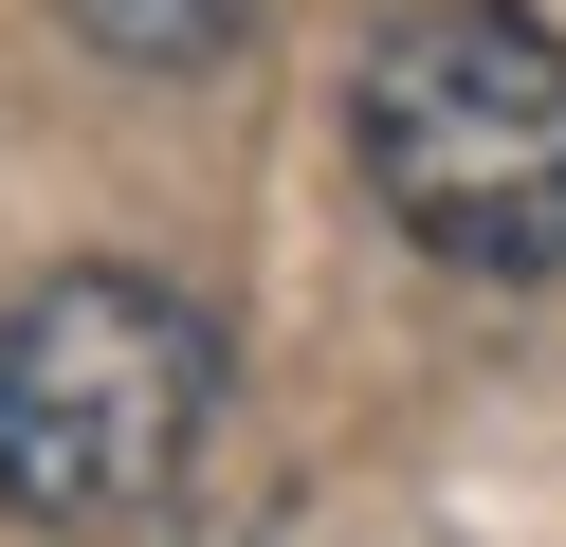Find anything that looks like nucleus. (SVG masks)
<instances>
[{
    "label": "nucleus",
    "instance_id": "f257e3e1",
    "mask_svg": "<svg viewBox=\"0 0 566 547\" xmlns=\"http://www.w3.org/2000/svg\"><path fill=\"white\" fill-rule=\"evenodd\" d=\"M220 438V311L184 274L74 255L0 311V511L74 547L184 529V474Z\"/></svg>",
    "mask_w": 566,
    "mask_h": 547
},
{
    "label": "nucleus",
    "instance_id": "f03ea898",
    "mask_svg": "<svg viewBox=\"0 0 566 547\" xmlns=\"http://www.w3.org/2000/svg\"><path fill=\"white\" fill-rule=\"evenodd\" d=\"M347 146L439 274H566V36L530 0H402L347 73Z\"/></svg>",
    "mask_w": 566,
    "mask_h": 547
},
{
    "label": "nucleus",
    "instance_id": "7ed1b4c3",
    "mask_svg": "<svg viewBox=\"0 0 566 547\" xmlns=\"http://www.w3.org/2000/svg\"><path fill=\"white\" fill-rule=\"evenodd\" d=\"M55 19H74L111 73H201V55H238L256 0H55Z\"/></svg>",
    "mask_w": 566,
    "mask_h": 547
},
{
    "label": "nucleus",
    "instance_id": "20e7f679",
    "mask_svg": "<svg viewBox=\"0 0 566 547\" xmlns=\"http://www.w3.org/2000/svg\"><path fill=\"white\" fill-rule=\"evenodd\" d=\"M147 547H311L293 511H220V529H147Z\"/></svg>",
    "mask_w": 566,
    "mask_h": 547
}]
</instances>
